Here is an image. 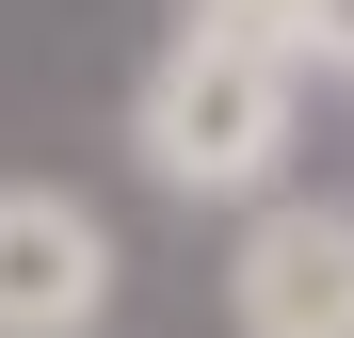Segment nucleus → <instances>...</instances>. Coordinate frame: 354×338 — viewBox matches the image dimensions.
<instances>
[{
  "label": "nucleus",
  "mask_w": 354,
  "mask_h": 338,
  "mask_svg": "<svg viewBox=\"0 0 354 338\" xmlns=\"http://www.w3.org/2000/svg\"><path fill=\"white\" fill-rule=\"evenodd\" d=\"M290 113H306V81H290L258 32L177 17V32H161V65H145V97H129V161H145L161 194H274Z\"/></svg>",
  "instance_id": "1"
},
{
  "label": "nucleus",
  "mask_w": 354,
  "mask_h": 338,
  "mask_svg": "<svg viewBox=\"0 0 354 338\" xmlns=\"http://www.w3.org/2000/svg\"><path fill=\"white\" fill-rule=\"evenodd\" d=\"M225 322L242 338H354V209L338 194H258L242 258H225Z\"/></svg>",
  "instance_id": "2"
},
{
  "label": "nucleus",
  "mask_w": 354,
  "mask_h": 338,
  "mask_svg": "<svg viewBox=\"0 0 354 338\" xmlns=\"http://www.w3.org/2000/svg\"><path fill=\"white\" fill-rule=\"evenodd\" d=\"M113 322V225L48 178H0V338H97Z\"/></svg>",
  "instance_id": "3"
},
{
  "label": "nucleus",
  "mask_w": 354,
  "mask_h": 338,
  "mask_svg": "<svg viewBox=\"0 0 354 338\" xmlns=\"http://www.w3.org/2000/svg\"><path fill=\"white\" fill-rule=\"evenodd\" d=\"M194 17H225V32H258L290 81H354V0H194Z\"/></svg>",
  "instance_id": "4"
}]
</instances>
